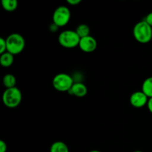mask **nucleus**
Returning <instances> with one entry per match:
<instances>
[{
    "label": "nucleus",
    "instance_id": "1",
    "mask_svg": "<svg viewBox=\"0 0 152 152\" xmlns=\"http://www.w3.org/2000/svg\"><path fill=\"white\" fill-rule=\"evenodd\" d=\"M133 36L141 44H147L152 39V27L145 20L135 24L133 28Z\"/></svg>",
    "mask_w": 152,
    "mask_h": 152
},
{
    "label": "nucleus",
    "instance_id": "2",
    "mask_svg": "<svg viewBox=\"0 0 152 152\" xmlns=\"http://www.w3.org/2000/svg\"><path fill=\"white\" fill-rule=\"evenodd\" d=\"M7 51L14 55L22 53L25 47V40L23 36L17 33H13L6 38Z\"/></svg>",
    "mask_w": 152,
    "mask_h": 152
},
{
    "label": "nucleus",
    "instance_id": "3",
    "mask_svg": "<svg viewBox=\"0 0 152 152\" xmlns=\"http://www.w3.org/2000/svg\"><path fill=\"white\" fill-rule=\"evenodd\" d=\"M22 99V92L16 87L6 88L2 94L3 103L9 108H15L19 106Z\"/></svg>",
    "mask_w": 152,
    "mask_h": 152
},
{
    "label": "nucleus",
    "instance_id": "4",
    "mask_svg": "<svg viewBox=\"0 0 152 152\" xmlns=\"http://www.w3.org/2000/svg\"><path fill=\"white\" fill-rule=\"evenodd\" d=\"M75 83L71 75L65 73L58 74L53 77L52 85L59 92H68Z\"/></svg>",
    "mask_w": 152,
    "mask_h": 152
},
{
    "label": "nucleus",
    "instance_id": "5",
    "mask_svg": "<svg viewBox=\"0 0 152 152\" xmlns=\"http://www.w3.org/2000/svg\"><path fill=\"white\" fill-rule=\"evenodd\" d=\"M80 37L75 31L65 30L60 33L58 37V42L59 45L65 48H74L79 46Z\"/></svg>",
    "mask_w": 152,
    "mask_h": 152
},
{
    "label": "nucleus",
    "instance_id": "6",
    "mask_svg": "<svg viewBox=\"0 0 152 152\" xmlns=\"http://www.w3.org/2000/svg\"><path fill=\"white\" fill-rule=\"evenodd\" d=\"M53 23L59 28L64 27L69 22L71 19V11L66 6H59L53 13Z\"/></svg>",
    "mask_w": 152,
    "mask_h": 152
},
{
    "label": "nucleus",
    "instance_id": "7",
    "mask_svg": "<svg viewBox=\"0 0 152 152\" xmlns=\"http://www.w3.org/2000/svg\"><path fill=\"white\" fill-rule=\"evenodd\" d=\"M148 99L149 98L142 91H138L134 92L131 95L130 103L134 108H140L145 105H147Z\"/></svg>",
    "mask_w": 152,
    "mask_h": 152
},
{
    "label": "nucleus",
    "instance_id": "8",
    "mask_svg": "<svg viewBox=\"0 0 152 152\" xmlns=\"http://www.w3.org/2000/svg\"><path fill=\"white\" fill-rule=\"evenodd\" d=\"M79 47L86 53H91L94 51L97 47V42L91 36H88V37H83L80 39Z\"/></svg>",
    "mask_w": 152,
    "mask_h": 152
},
{
    "label": "nucleus",
    "instance_id": "9",
    "mask_svg": "<svg viewBox=\"0 0 152 152\" xmlns=\"http://www.w3.org/2000/svg\"><path fill=\"white\" fill-rule=\"evenodd\" d=\"M68 93L77 97H83L87 94L88 88L84 83L76 82L74 83L72 88L70 89Z\"/></svg>",
    "mask_w": 152,
    "mask_h": 152
},
{
    "label": "nucleus",
    "instance_id": "10",
    "mask_svg": "<svg viewBox=\"0 0 152 152\" xmlns=\"http://www.w3.org/2000/svg\"><path fill=\"white\" fill-rule=\"evenodd\" d=\"M14 61V56L9 52H5L0 56V64L4 68L10 67Z\"/></svg>",
    "mask_w": 152,
    "mask_h": 152
},
{
    "label": "nucleus",
    "instance_id": "11",
    "mask_svg": "<svg viewBox=\"0 0 152 152\" xmlns=\"http://www.w3.org/2000/svg\"><path fill=\"white\" fill-rule=\"evenodd\" d=\"M50 152H69V149L64 142L56 141L50 146Z\"/></svg>",
    "mask_w": 152,
    "mask_h": 152
},
{
    "label": "nucleus",
    "instance_id": "12",
    "mask_svg": "<svg viewBox=\"0 0 152 152\" xmlns=\"http://www.w3.org/2000/svg\"><path fill=\"white\" fill-rule=\"evenodd\" d=\"M142 91L148 98H152V77H148L144 80L142 85Z\"/></svg>",
    "mask_w": 152,
    "mask_h": 152
},
{
    "label": "nucleus",
    "instance_id": "13",
    "mask_svg": "<svg viewBox=\"0 0 152 152\" xmlns=\"http://www.w3.org/2000/svg\"><path fill=\"white\" fill-rule=\"evenodd\" d=\"M3 85L6 88H11L16 87V79L14 75L11 74H7L4 76L2 80Z\"/></svg>",
    "mask_w": 152,
    "mask_h": 152
},
{
    "label": "nucleus",
    "instance_id": "14",
    "mask_svg": "<svg viewBox=\"0 0 152 152\" xmlns=\"http://www.w3.org/2000/svg\"><path fill=\"white\" fill-rule=\"evenodd\" d=\"M1 5L6 11L13 12L17 8L18 2L16 0H2Z\"/></svg>",
    "mask_w": 152,
    "mask_h": 152
},
{
    "label": "nucleus",
    "instance_id": "15",
    "mask_svg": "<svg viewBox=\"0 0 152 152\" xmlns=\"http://www.w3.org/2000/svg\"><path fill=\"white\" fill-rule=\"evenodd\" d=\"M75 31L78 34L79 37H80V39L90 36V28L86 24H80V25H79L76 28Z\"/></svg>",
    "mask_w": 152,
    "mask_h": 152
},
{
    "label": "nucleus",
    "instance_id": "16",
    "mask_svg": "<svg viewBox=\"0 0 152 152\" xmlns=\"http://www.w3.org/2000/svg\"><path fill=\"white\" fill-rule=\"evenodd\" d=\"M7 52V43L6 39L4 38H0V53H2Z\"/></svg>",
    "mask_w": 152,
    "mask_h": 152
},
{
    "label": "nucleus",
    "instance_id": "17",
    "mask_svg": "<svg viewBox=\"0 0 152 152\" xmlns=\"http://www.w3.org/2000/svg\"><path fill=\"white\" fill-rule=\"evenodd\" d=\"M7 146L6 142L4 140H0V152H6Z\"/></svg>",
    "mask_w": 152,
    "mask_h": 152
},
{
    "label": "nucleus",
    "instance_id": "18",
    "mask_svg": "<svg viewBox=\"0 0 152 152\" xmlns=\"http://www.w3.org/2000/svg\"><path fill=\"white\" fill-rule=\"evenodd\" d=\"M144 20L150 25V26L152 27V12L148 13L146 16L145 17V19Z\"/></svg>",
    "mask_w": 152,
    "mask_h": 152
},
{
    "label": "nucleus",
    "instance_id": "19",
    "mask_svg": "<svg viewBox=\"0 0 152 152\" xmlns=\"http://www.w3.org/2000/svg\"><path fill=\"white\" fill-rule=\"evenodd\" d=\"M80 2H81V0H68V1H67V3H68V4L73 6L77 5V4H80Z\"/></svg>",
    "mask_w": 152,
    "mask_h": 152
},
{
    "label": "nucleus",
    "instance_id": "20",
    "mask_svg": "<svg viewBox=\"0 0 152 152\" xmlns=\"http://www.w3.org/2000/svg\"><path fill=\"white\" fill-rule=\"evenodd\" d=\"M58 28H59V27L56 25H55L54 23H52L51 25H50V27H49V29H50V31H51V32H56V31H57Z\"/></svg>",
    "mask_w": 152,
    "mask_h": 152
},
{
    "label": "nucleus",
    "instance_id": "21",
    "mask_svg": "<svg viewBox=\"0 0 152 152\" xmlns=\"http://www.w3.org/2000/svg\"><path fill=\"white\" fill-rule=\"evenodd\" d=\"M147 107H148V111L152 114V98H149L147 103Z\"/></svg>",
    "mask_w": 152,
    "mask_h": 152
},
{
    "label": "nucleus",
    "instance_id": "22",
    "mask_svg": "<svg viewBox=\"0 0 152 152\" xmlns=\"http://www.w3.org/2000/svg\"><path fill=\"white\" fill-rule=\"evenodd\" d=\"M89 152H101V151H98V150H92V151H89Z\"/></svg>",
    "mask_w": 152,
    "mask_h": 152
},
{
    "label": "nucleus",
    "instance_id": "23",
    "mask_svg": "<svg viewBox=\"0 0 152 152\" xmlns=\"http://www.w3.org/2000/svg\"><path fill=\"white\" fill-rule=\"evenodd\" d=\"M134 152H142V151H134Z\"/></svg>",
    "mask_w": 152,
    "mask_h": 152
}]
</instances>
